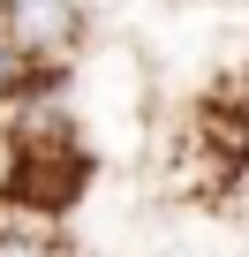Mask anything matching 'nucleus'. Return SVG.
Listing matches in <instances>:
<instances>
[{
	"instance_id": "f257e3e1",
	"label": "nucleus",
	"mask_w": 249,
	"mask_h": 257,
	"mask_svg": "<svg viewBox=\"0 0 249 257\" xmlns=\"http://www.w3.org/2000/svg\"><path fill=\"white\" fill-rule=\"evenodd\" d=\"M76 8H68V0H23V8H16V46L23 53H68L76 46Z\"/></svg>"
},
{
	"instance_id": "f03ea898",
	"label": "nucleus",
	"mask_w": 249,
	"mask_h": 257,
	"mask_svg": "<svg viewBox=\"0 0 249 257\" xmlns=\"http://www.w3.org/2000/svg\"><path fill=\"white\" fill-rule=\"evenodd\" d=\"M0 257H61L46 234H0Z\"/></svg>"
}]
</instances>
